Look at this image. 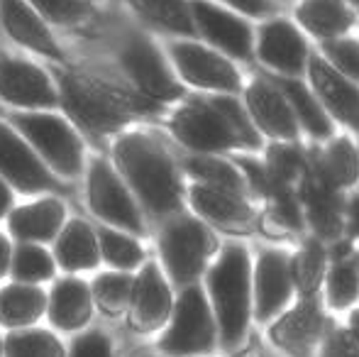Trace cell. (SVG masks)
Masks as SVG:
<instances>
[{
    "instance_id": "74e56055",
    "label": "cell",
    "mask_w": 359,
    "mask_h": 357,
    "mask_svg": "<svg viewBox=\"0 0 359 357\" xmlns=\"http://www.w3.org/2000/svg\"><path fill=\"white\" fill-rule=\"evenodd\" d=\"M323 57L332 64L340 74L359 83V39L342 34V37L323 42Z\"/></svg>"
},
{
    "instance_id": "ab89813d",
    "label": "cell",
    "mask_w": 359,
    "mask_h": 357,
    "mask_svg": "<svg viewBox=\"0 0 359 357\" xmlns=\"http://www.w3.org/2000/svg\"><path fill=\"white\" fill-rule=\"evenodd\" d=\"M320 357H359V340L345 328L330 330L323 340Z\"/></svg>"
},
{
    "instance_id": "2e32d148",
    "label": "cell",
    "mask_w": 359,
    "mask_h": 357,
    "mask_svg": "<svg viewBox=\"0 0 359 357\" xmlns=\"http://www.w3.org/2000/svg\"><path fill=\"white\" fill-rule=\"evenodd\" d=\"M0 27L10 39L39 57L64 62V49L57 42L52 27L29 5V0H0Z\"/></svg>"
},
{
    "instance_id": "c3c4849f",
    "label": "cell",
    "mask_w": 359,
    "mask_h": 357,
    "mask_svg": "<svg viewBox=\"0 0 359 357\" xmlns=\"http://www.w3.org/2000/svg\"><path fill=\"white\" fill-rule=\"evenodd\" d=\"M0 357H3V343H0Z\"/></svg>"
},
{
    "instance_id": "9a60e30c",
    "label": "cell",
    "mask_w": 359,
    "mask_h": 357,
    "mask_svg": "<svg viewBox=\"0 0 359 357\" xmlns=\"http://www.w3.org/2000/svg\"><path fill=\"white\" fill-rule=\"evenodd\" d=\"M308 81L325 113L359 130V83L340 74L323 54H308Z\"/></svg>"
},
{
    "instance_id": "277c9868",
    "label": "cell",
    "mask_w": 359,
    "mask_h": 357,
    "mask_svg": "<svg viewBox=\"0 0 359 357\" xmlns=\"http://www.w3.org/2000/svg\"><path fill=\"white\" fill-rule=\"evenodd\" d=\"M166 57L174 74L189 86L217 90V93H235L242 86L240 72L230 57L217 52L210 44L196 42L194 37H176L166 44Z\"/></svg>"
},
{
    "instance_id": "60d3db41",
    "label": "cell",
    "mask_w": 359,
    "mask_h": 357,
    "mask_svg": "<svg viewBox=\"0 0 359 357\" xmlns=\"http://www.w3.org/2000/svg\"><path fill=\"white\" fill-rule=\"evenodd\" d=\"M72 357H113V348L103 333H86L74 343Z\"/></svg>"
},
{
    "instance_id": "8d00e7d4",
    "label": "cell",
    "mask_w": 359,
    "mask_h": 357,
    "mask_svg": "<svg viewBox=\"0 0 359 357\" xmlns=\"http://www.w3.org/2000/svg\"><path fill=\"white\" fill-rule=\"evenodd\" d=\"M93 294L103 311H108V314H120V311L130 304L133 279H130L128 274H120V271L100 274L93 284Z\"/></svg>"
},
{
    "instance_id": "cb8c5ba5",
    "label": "cell",
    "mask_w": 359,
    "mask_h": 357,
    "mask_svg": "<svg viewBox=\"0 0 359 357\" xmlns=\"http://www.w3.org/2000/svg\"><path fill=\"white\" fill-rule=\"evenodd\" d=\"M191 203L201 218L215 225H225V228H242L252 218V208L240 194L215 189L208 184H196L191 189Z\"/></svg>"
},
{
    "instance_id": "d6986e66",
    "label": "cell",
    "mask_w": 359,
    "mask_h": 357,
    "mask_svg": "<svg viewBox=\"0 0 359 357\" xmlns=\"http://www.w3.org/2000/svg\"><path fill=\"white\" fill-rule=\"evenodd\" d=\"M171 314V291L156 264H144L140 276L133 281V296H130V323L135 330L159 328Z\"/></svg>"
},
{
    "instance_id": "7bdbcfd3",
    "label": "cell",
    "mask_w": 359,
    "mask_h": 357,
    "mask_svg": "<svg viewBox=\"0 0 359 357\" xmlns=\"http://www.w3.org/2000/svg\"><path fill=\"white\" fill-rule=\"evenodd\" d=\"M345 225L350 228L352 235H359V196L345 206Z\"/></svg>"
},
{
    "instance_id": "d6a6232c",
    "label": "cell",
    "mask_w": 359,
    "mask_h": 357,
    "mask_svg": "<svg viewBox=\"0 0 359 357\" xmlns=\"http://www.w3.org/2000/svg\"><path fill=\"white\" fill-rule=\"evenodd\" d=\"M10 267H13V276L22 284H37L54 274V260L39 245H20L15 255L10 257Z\"/></svg>"
},
{
    "instance_id": "7a4b0ae2",
    "label": "cell",
    "mask_w": 359,
    "mask_h": 357,
    "mask_svg": "<svg viewBox=\"0 0 359 357\" xmlns=\"http://www.w3.org/2000/svg\"><path fill=\"white\" fill-rule=\"evenodd\" d=\"M115 159L140 201L156 215L179 208L181 184L164 147L147 135H125L115 147Z\"/></svg>"
},
{
    "instance_id": "f546056e",
    "label": "cell",
    "mask_w": 359,
    "mask_h": 357,
    "mask_svg": "<svg viewBox=\"0 0 359 357\" xmlns=\"http://www.w3.org/2000/svg\"><path fill=\"white\" fill-rule=\"evenodd\" d=\"M288 267H291L293 286H298L303 296H313L325 276V250L318 240H311L303 245L293 262H288Z\"/></svg>"
},
{
    "instance_id": "4fadbf2b",
    "label": "cell",
    "mask_w": 359,
    "mask_h": 357,
    "mask_svg": "<svg viewBox=\"0 0 359 357\" xmlns=\"http://www.w3.org/2000/svg\"><path fill=\"white\" fill-rule=\"evenodd\" d=\"M0 177L22 194L59 191V179L42 164V157L20 137L18 130L0 120Z\"/></svg>"
},
{
    "instance_id": "1f68e13d",
    "label": "cell",
    "mask_w": 359,
    "mask_h": 357,
    "mask_svg": "<svg viewBox=\"0 0 359 357\" xmlns=\"http://www.w3.org/2000/svg\"><path fill=\"white\" fill-rule=\"evenodd\" d=\"M29 5L54 27H79L93 18L90 0H29Z\"/></svg>"
},
{
    "instance_id": "ee69618b",
    "label": "cell",
    "mask_w": 359,
    "mask_h": 357,
    "mask_svg": "<svg viewBox=\"0 0 359 357\" xmlns=\"http://www.w3.org/2000/svg\"><path fill=\"white\" fill-rule=\"evenodd\" d=\"M10 257H13V252H10V243L5 235H0V276L8 271L10 267Z\"/></svg>"
},
{
    "instance_id": "9c48e42d",
    "label": "cell",
    "mask_w": 359,
    "mask_h": 357,
    "mask_svg": "<svg viewBox=\"0 0 359 357\" xmlns=\"http://www.w3.org/2000/svg\"><path fill=\"white\" fill-rule=\"evenodd\" d=\"M196 37H203L217 52L237 62L255 57V29L245 15L225 8L217 0H189Z\"/></svg>"
},
{
    "instance_id": "83f0119b",
    "label": "cell",
    "mask_w": 359,
    "mask_h": 357,
    "mask_svg": "<svg viewBox=\"0 0 359 357\" xmlns=\"http://www.w3.org/2000/svg\"><path fill=\"white\" fill-rule=\"evenodd\" d=\"M47 309V296L34 284H13L0 289V323L3 325H29Z\"/></svg>"
},
{
    "instance_id": "f6af8a7d",
    "label": "cell",
    "mask_w": 359,
    "mask_h": 357,
    "mask_svg": "<svg viewBox=\"0 0 359 357\" xmlns=\"http://www.w3.org/2000/svg\"><path fill=\"white\" fill-rule=\"evenodd\" d=\"M10 203H13V194H10L8 184H5V179L0 177V218H3V215L8 213Z\"/></svg>"
},
{
    "instance_id": "f1b7e54d",
    "label": "cell",
    "mask_w": 359,
    "mask_h": 357,
    "mask_svg": "<svg viewBox=\"0 0 359 357\" xmlns=\"http://www.w3.org/2000/svg\"><path fill=\"white\" fill-rule=\"evenodd\" d=\"M359 177V154L350 140H335L318 162V184L335 191L352 186Z\"/></svg>"
},
{
    "instance_id": "816d5d0a",
    "label": "cell",
    "mask_w": 359,
    "mask_h": 357,
    "mask_svg": "<svg viewBox=\"0 0 359 357\" xmlns=\"http://www.w3.org/2000/svg\"><path fill=\"white\" fill-rule=\"evenodd\" d=\"M90 3H93V0H90Z\"/></svg>"
},
{
    "instance_id": "44dd1931",
    "label": "cell",
    "mask_w": 359,
    "mask_h": 357,
    "mask_svg": "<svg viewBox=\"0 0 359 357\" xmlns=\"http://www.w3.org/2000/svg\"><path fill=\"white\" fill-rule=\"evenodd\" d=\"M323 325H325V318H323L318 301L313 296H303L301 304L293 306L288 314L276 321L271 328V338L276 345L291 353H306L323 335Z\"/></svg>"
},
{
    "instance_id": "4dcf8cb0",
    "label": "cell",
    "mask_w": 359,
    "mask_h": 357,
    "mask_svg": "<svg viewBox=\"0 0 359 357\" xmlns=\"http://www.w3.org/2000/svg\"><path fill=\"white\" fill-rule=\"evenodd\" d=\"M186 169H189L201 184L232 191V194H240V196L245 194V179H242V174L237 172L232 164L222 162V159L203 154V157L189 159V162H186Z\"/></svg>"
},
{
    "instance_id": "30bf717a",
    "label": "cell",
    "mask_w": 359,
    "mask_h": 357,
    "mask_svg": "<svg viewBox=\"0 0 359 357\" xmlns=\"http://www.w3.org/2000/svg\"><path fill=\"white\" fill-rule=\"evenodd\" d=\"M161 260L176 284H191L203 271L213 250V235L194 218H179L169 223L159 240Z\"/></svg>"
},
{
    "instance_id": "6da1fadb",
    "label": "cell",
    "mask_w": 359,
    "mask_h": 357,
    "mask_svg": "<svg viewBox=\"0 0 359 357\" xmlns=\"http://www.w3.org/2000/svg\"><path fill=\"white\" fill-rule=\"evenodd\" d=\"M171 130L186 147L198 152H217L237 144H259V135L247 118V110L230 95L184 105L171 118Z\"/></svg>"
},
{
    "instance_id": "7c38bea8",
    "label": "cell",
    "mask_w": 359,
    "mask_h": 357,
    "mask_svg": "<svg viewBox=\"0 0 359 357\" xmlns=\"http://www.w3.org/2000/svg\"><path fill=\"white\" fill-rule=\"evenodd\" d=\"M88 203L98 218L120 230L142 233V215L125 181L108 162H93L88 172Z\"/></svg>"
},
{
    "instance_id": "5bb4252c",
    "label": "cell",
    "mask_w": 359,
    "mask_h": 357,
    "mask_svg": "<svg viewBox=\"0 0 359 357\" xmlns=\"http://www.w3.org/2000/svg\"><path fill=\"white\" fill-rule=\"evenodd\" d=\"M0 98L18 108H54L57 83L37 64L15 54H0Z\"/></svg>"
},
{
    "instance_id": "681fc988",
    "label": "cell",
    "mask_w": 359,
    "mask_h": 357,
    "mask_svg": "<svg viewBox=\"0 0 359 357\" xmlns=\"http://www.w3.org/2000/svg\"><path fill=\"white\" fill-rule=\"evenodd\" d=\"M137 357H151V355H137Z\"/></svg>"
},
{
    "instance_id": "bcb514c9",
    "label": "cell",
    "mask_w": 359,
    "mask_h": 357,
    "mask_svg": "<svg viewBox=\"0 0 359 357\" xmlns=\"http://www.w3.org/2000/svg\"><path fill=\"white\" fill-rule=\"evenodd\" d=\"M347 330H350V333L359 340V309L352 311V316H350V328H347Z\"/></svg>"
},
{
    "instance_id": "f907efd6",
    "label": "cell",
    "mask_w": 359,
    "mask_h": 357,
    "mask_svg": "<svg viewBox=\"0 0 359 357\" xmlns=\"http://www.w3.org/2000/svg\"><path fill=\"white\" fill-rule=\"evenodd\" d=\"M357 274H359V267H357Z\"/></svg>"
},
{
    "instance_id": "d590c367",
    "label": "cell",
    "mask_w": 359,
    "mask_h": 357,
    "mask_svg": "<svg viewBox=\"0 0 359 357\" xmlns=\"http://www.w3.org/2000/svg\"><path fill=\"white\" fill-rule=\"evenodd\" d=\"M98 250L103 252L105 262L118 269H135L142 262V248L123 230H98Z\"/></svg>"
},
{
    "instance_id": "7dc6e473",
    "label": "cell",
    "mask_w": 359,
    "mask_h": 357,
    "mask_svg": "<svg viewBox=\"0 0 359 357\" xmlns=\"http://www.w3.org/2000/svg\"><path fill=\"white\" fill-rule=\"evenodd\" d=\"M347 5H350L352 10H355V13H359V0H345Z\"/></svg>"
},
{
    "instance_id": "7402d4cb",
    "label": "cell",
    "mask_w": 359,
    "mask_h": 357,
    "mask_svg": "<svg viewBox=\"0 0 359 357\" xmlns=\"http://www.w3.org/2000/svg\"><path fill=\"white\" fill-rule=\"evenodd\" d=\"M120 5L147 27L171 37H196L189 0H120Z\"/></svg>"
},
{
    "instance_id": "ffe728a7",
    "label": "cell",
    "mask_w": 359,
    "mask_h": 357,
    "mask_svg": "<svg viewBox=\"0 0 359 357\" xmlns=\"http://www.w3.org/2000/svg\"><path fill=\"white\" fill-rule=\"evenodd\" d=\"M293 15L298 27L306 29L318 42L350 34L357 22V13L345 0H298Z\"/></svg>"
},
{
    "instance_id": "e575fe53",
    "label": "cell",
    "mask_w": 359,
    "mask_h": 357,
    "mask_svg": "<svg viewBox=\"0 0 359 357\" xmlns=\"http://www.w3.org/2000/svg\"><path fill=\"white\" fill-rule=\"evenodd\" d=\"M5 357H64V348L47 330H18L5 340Z\"/></svg>"
},
{
    "instance_id": "5b68a950",
    "label": "cell",
    "mask_w": 359,
    "mask_h": 357,
    "mask_svg": "<svg viewBox=\"0 0 359 357\" xmlns=\"http://www.w3.org/2000/svg\"><path fill=\"white\" fill-rule=\"evenodd\" d=\"M13 123L32 149L62 177H76L83 162V147L76 137L74 128L64 118L44 110L13 115Z\"/></svg>"
},
{
    "instance_id": "e0dca14e",
    "label": "cell",
    "mask_w": 359,
    "mask_h": 357,
    "mask_svg": "<svg viewBox=\"0 0 359 357\" xmlns=\"http://www.w3.org/2000/svg\"><path fill=\"white\" fill-rule=\"evenodd\" d=\"M247 113L252 115V125L264 135L281 142H293L298 137V120L288 105L286 95L274 83V79H255L247 86Z\"/></svg>"
},
{
    "instance_id": "ba28073f",
    "label": "cell",
    "mask_w": 359,
    "mask_h": 357,
    "mask_svg": "<svg viewBox=\"0 0 359 357\" xmlns=\"http://www.w3.org/2000/svg\"><path fill=\"white\" fill-rule=\"evenodd\" d=\"M59 98L67 103L74 118L93 133L115 130L128 118V110L133 108L130 98L118 95L115 90L105 88L103 83H95L90 79L79 76V74H64Z\"/></svg>"
},
{
    "instance_id": "8992f818",
    "label": "cell",
    "mask_w": 359,
    "mask_h": 357,
    "mask_svg": "<svg viewBox=\"0 0 359 357\" xmlns=\"http://www.w3.org/2000/svg\"><path fill=\"white\" fill-rule=\"evenodd\" d=\"M118 57L144 100L166 103V100L181 98L184 88L179 86L174 69L169 67L161 49L144 32L128 29L123 34V42L118 44Z\"/></svg>"
},
{
    "instance_id": "8fae6325",
    "label": "cell",
    "mask_w": 359,
    "mask_h": 357,
    "mask_svg": "<svg viewBox=\"0 0 359 357\" xmlns=\"http://www.w3.org/2000/svg\"><path fill=\"white\" fill-rule=\"evenodd\" d=\"M255 54L276 76H303L308 64V42L301 27L286 18H266L255 34Z\"/></svg>"
},
{
    "instance_id": "d4e9b609",
    "label": "cell",
    "mask_w": 359,
    "mask_h": 357,
    "mask_svg": "<svg viewBox=\"0 0 359 357\" xmlns=\"http://www.w3.org/2000/svg\"><path fill=\"white\" fill-rule=\"evenodd\" d=\"M271 79H274V83L281 88V93L286 95L298 125H303L306 133L318 140L330 137L332 123H330V118H327L325 108L320 105V100H318L316 93L311 90V86H306L301 79H293V76H271Z\"/></svg>"
},
{
    "instance_id": "603a6c76",
    "label": "cell",
    "mask_w": 359,
    "mask_h": 357,
    "mask_svg": "<svg viewBox=\"0 0 359 357\" xmlns=\"http://www.w3.org/2000/svg\"><path fill=\"white\" fill-rule=\"evenodd\" d=\"M64 225V206L57 198L34 201L10 213V230L22 243H44L59 235Z\"/></svg>"
},
{
    "instance_id": "52a82bcc",
    "label": "cell",
    "mask_w": 359,
    "mask_h": 357,
    "mask_svg": "<svg viewBox=\"0 0 359 357\" xmlns=\"http://www.w3.org/2000/svg\"><path fill=\"white\" fill-rule=\"evenodd\" d=\"M161 353L171 357L208 355L215 348V318L205 294L198 286L189 284L176 304L169 330L159 343Z\"/></svg>"
},
{
    "instance_id": "4316f807",
    "label": "cell",
    "mask_w": 359,
    "mask_h": 357,
    "mask_svg": "<svg viewBox=\"0 0 359 357\" xmlns=\"http://www.w3.org/2000/svg\"><path fill=\"white\" fill-rule=\"evenodd\" d=\"M57 260L64 269H93L100 260L98 238L83 223V220H72L67 228L59 230L57 240Z\"/></svg>"
},
{
    "instance_id": "ac0fdd59",
    "label": "cell",
    "mask_w": 359,
    "mask_h": 357,
    "mask_svg": "<svg viewBox=\"0 0 359 357\" xmlns=\"http://www.w3.org/2000/svg\"><path fill=\"white\" fill-rule=\"evenodd\" d=\"M293 294L291 267L284 252L264 250L255 271V314L257 321H266L286 309Z\"/></svg>"
},
{
    "instance_id": "836d02e7",
    "label": "cell",
    "mask_w": 359,
    "mask_h": 357,
    "mask_svg": "<svg viewBox=\"0 0 359 357\" xmlns=\"http://www.w3.org/2000/svg\"><path fill=\"white\" fill-rule=\"evenodd\" d=\"M327 304L332 309H347L359 299V274L352 260H337L325 276Z\"/></svg>"
},
{
    "instance_id": "484cf974",
    "label": "cell",
    "mask_w": 359,
    "mask_h": 357,
    "mask_svg": "<svg viewBox=\"0 0 359 357\" xmlns=\"http://www.w3.org/2000/svg\"><path fill=\"white\" fill-rule=\"evenodd\" d=\"M49 318L57 328L76 330L90 318V291L83 281L64 279L52 289L49 299Z\"/></svg>"
},
{
    "instance_id": "3957f363",
    "label": "cell",
    "mask_w": 359,
    "mask_h": 357,
    "mask_svg": "<svg viewBox=\"0 0 359 357\" xmlns=\"http://www.w3.org/2000/svg\"><path fill=\"white\" fill-rule=\"evenodd\" d=\"M250 255L240 245H227L208 271V291L225 348L242 340L250 321Z\"/></svg>"
},
{
    "instance_id": "f35d334b",
    "label": "cell",
    "mask_w": 359,
    "mask_h": 357,
    "mask_svg": "<svg viewBox=\"0 0 359 357\" xmlns=\"http://www.w3.org/2000/svg\"><path fill=\"white\" fill-rule=\"evenodd\" d=\"M271 167H269V172L274 174V179L279 181H288L293 177V174H298L301 172V152H298L293 144H286V142H281L279 147H274L271 149Z\"/></svg>"
},
{
    "instance_id": "b9f144b4",
    "label": "cell",
    "mask_w": 359,
    "mask_h": 357,
    "mask_svg": "<svg viewBox=\"0 0 359 357\" xmlns=\"http://www.w3.org/2000/svg\"><path fill=\"white\" fill-rule=\"evenodd\" d=\"M217 3L245 15V18H271L279 10L276 0H217Z\"/></svg>"
}]
</instances>
